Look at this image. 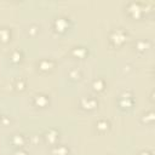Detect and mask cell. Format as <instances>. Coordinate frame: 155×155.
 I'll use <instances>...</instances> for the list:
<instances>
[{
  "label": "cell",
  "mask_w": 155,
  "mask_h": 155,
  "mask_svg": "<svg viewBox=\"0 0 155 155\" xmlns=\"http://www.w3.org/2000/svg\"><path fill=\"white\" fill-rule=\"evenodd\" d=\"M126 38H127V33L125 30H122V28H117V29L113 30L110 33V36H109L110 41L114 45H121V44H124L125 40H126Z\"/></svg>",
  "instance_id": "obj_1"
},
{
  "label": "cell",
  "mask_w": 155,
  "mask_h": 155,
  "mask_svg": "<svg viewBox=\"0 0 155 155\" xmlns=\"http://www.w3.org/2000/svg\"><path fill=\"white\" fill-rule=\"evenodd\" d=\"M80 104H81V107H82L84 109L91 110V109H94V108L98 105V101H97L96 98L88 96V97H82L81 101H80Z\"/></svg>",
  "instance_id": "obj_2"
},
{
  "label": "cell",
  "mask_w": 155,
  "mask_h": 155,
  "mask_svg": "<svg viewBox=\"0 0 155 155\" xmlns=\"http://www.w3.org/2000/svg\"><path fill=\"white\" fill-rule=\"evenodd\" d=\"M53 27L56 30L58 31H63L65 29H68L69 27V21L65 18V17H58L53 21Z\"/></svg>",
  "instance_id": "obj_3"
},
{
  "label": "cell",
  "mask_w": 155,
  "mask_h": 155,
  "mask_svg": "<svg viewBox=\"0 0 155 155\" xmlns=\"http://www.w3.org/2000/svg\"><path fill=\"white\" fill-rule=\"evenodd\" d=\"M48 103H50V98H48V96L42 94V93H40V94H35V96H34V104H35V105L42 108V107H46Z\"/></svg>",
  "instance_id": "obj_4"
},
{
  "label": "cell",
  "mask_w": 155,
  "mask_h": 155,
  "mask_svg": "<svg viewBox=\"0 0 155 155\" xmlns=\"http://www.w3.org/2000/svg\"><path fill=\"white\" fill-rule=\"evenodd\" d=\"M54 65V62L52 59H47V58H44L41 59L39 63H38V68L42 71H47V70H51Z\"/></svg>",
  "instance_id": "obj_5"
},
{
  "label": "cell",
  "mask_w": 155,
  "mask_h": 155,
  "mask_svg": "<svg viewBox=\"0 0 155 155\" xmlns=\"http://www.w3.org/2000/svg\"><path fill=\"white\" fill-rule=\"evenodd\" d=\"M58 131L56 130V128H50L48 131H46V133H45V139H46V142H48V143H51V144H53V143H56V140L58 139Z\"/></svg>",
  "instance_id": "obj_6"
},
{
  "label": "cell",
  "mask_w": 155,
  "mask_h": 155,
  "mask_svg": "<svg viewBox=\"0 0 155 155\" xmlns=\"http://www.w3.org/2000/svg\"><path fill=\"white\" fill-rule=\"evenodd\" d=\"M69 149L64 144H56L52 148V154L53 155H68Z\"/></svg>",
  "instance_id": "obj_7"
},
{
  "label": "cell",
  "mask_w": 155,
  "mask_h": 155,
  "mask_svg": "<svg viewBox=\"0 0 155 155\" xmlns=\"http://www.w3.org/2000/svg\"><path fill=\"white\" fill-rule=\"evenodd\" d=\"M11 142L17 147H22L25 143V137L23 134H13L11 138Z\"/></svg>",
  "instance_id": "obj_8"
},
{
  "label": "cell",
  "mask_w": 155,
  "mask_h": 155,
  "mask_svg": "<svg viewBox=\"0 0 155 155\" xmlns=\"http://www.w3.org/2000/svg\"><path fill=\"white\" fill-rule=\"evenodd\" d=\"M109 126H110V124H109V121L105 120V119H101V120H98V121L96 122V127H97V130H99V131H107V130L109 128Z\"/></svg>",
  "instance_id": "obj_9"
},
{
  "label": "cell",
  "mask_w": 155,
  "mask_h": 155,
  "mask_svg": "<svg viewBox=\"0 0 155 155\" xmlns=\"http://www.w3.org/2000/svg\"><path fill=\"white\" fill-rule=\"evenodd\" d=\"M71 53L75 56V57H79V58H81V57H84L86 53H87V50L85 48V47H73V50H71Z\"/></svg>",
  "instance_id": "obj_10"
},
{
  "label": "cell",
  "mask_w": 155,
  "mask_h": 155,
  "mask_svg": "<svg viewBox=\"0 0 155 155\" xmlns=\"http://www.w3.org/2000/svg\"><path fill=\"white\" fill-rule=\"evenodd\" d=\"M92 87H93V90L94 91H102L103 88H104V80H102V79H96V80H93V82H92Z\"/></svg>",
  "instance_id": "obj_11"
},
{
  "label": "cell",
  "mask_w": 155,
  "mask_h": 155,
  "mask_svg": "<svg viewBox=\"0 0 155 155\" xmlns=\"http://www.w3.org/2000/svg\"><path fill=\"white\" fill-rule=\"evenodd\" d=\"M11 36V31L7 28H0V40L1 41H7Z\"/></svg>",
  "instance_id": "obj_12"
},
{
  "label": "cell",
  "mask_w": 155,
  "mask_h": 155,
  "mask_svg": "<svg viewBox=\"0 0 155 155\" xmlns=\"http://www.w3.org/2000/svg\"><path fill=\"white\" fill-rule=\"evenodd\" d=\"M21 59H22V52L19 50L13 51L12 54H11V61L13 63H18V62H21Z\"/></svg>",
  "instance_id": "obj_13"
},
{
  "label": "cell",
  "mask_w": 155,
  "mask_h": 155,
  "mask_svg": "<svg viewBox=\"0 0 155 155\" xmlns=\"http://www.w3.org/2000/svg\"><path fill=\"white\" fill-rule=\"evenodd\" d=\"M69 76H70V79H73V80H80V79H81V71H80L78 68L71 69V70L69 71Z\"/></svg>",
  "instance_id": "obj_14"
},
{
  "label": "cell",
  "mask_w": 155,
  "mask_h": 155,
  "mask_svg": "<svg viewBox=\"0 0 155 155\" xmlns=\"http://www.w3.org/2000/svg\"><path fill=\"white\" fill-rule=\"evenodd\" d=\"M24 86H25V82H24V80L23 79H17L16 80V82H15V87L17 88V90H23L24 88Z\"/></svg>",
  "instance_id": "obj_15"
},
{
  "label": "cell",
  "mask_w": 155,
  "mask_h": 155,
  "mask_svg": "<svg viewBox=\"0 0 155 155\" xmlns=\"http://www.w3.org/2000/svg\"><path fill=\"white\" fill-rule=\"evenodd\" d=\"M35 29H38V27H36V25H31V27L29 28V31H30V34H31V35H34V31H38V30H35Z\"/></svg>",
  "instance_id": "obj_16"
},
{
  "label": "cell",
  "mask_w": 155,
  "mask_h": 155,
  "mask_svg": "<svg viewBox=\"0 0 155 155\" xmlns=\"http://www.w3.org/2000/svg\"><path fill=\"white\" fill-rule=\"evenodd\" d=\"M15 155H27V153L23 151V150H17V151L15 153Z\"/></svg>",
  "instance_id": "obj_17"
},
{
  "label": "cell",
  "mask_w": 155,
  "mask_h": 155,
  "mask_svg": "<svg viewBox=\"0 0 155 155\" xmlns=\"http://www.w3.org/2000/svg\"><path fill=\"white\" fill-rule=\"evenodd\" d=\"M139 155H151V154H150L149 151H147V150H143V151H142Z\"/></svg>",
  "instance_id": "obj_18"
}]
</instances>
